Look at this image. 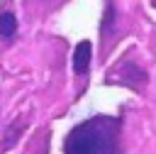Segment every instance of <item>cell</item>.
Listing matches in <instances>:
<instances>
[{
  "instance_id": "obj_4",
  "label": "cell",
  "mask_w": 156,
  "mask_h": 154,
  "mask_svg": "<svg viewBox=\"0 0 156 154\" xmlns=\"http://www.w3.org/2000/svg\"><path fill=\"white\" fill-rule=\"evenodd\" d=\"M17 32V17L12 12H0V39H10Z\"/></svg>"
},
{
  "instance_id": "obj_3",
  "label": "cell",
  "mask_w": 156,
  "mask_h": 154,
  "mask_svg": "<svg viewBox=\"0 0 156 154\" xmlns=\"http://www.w3.org/2000/svg\"><path fill=\"white\" fill-rule=\"evenodd\" d=\"M90 56H93V44L88 39L78 42L76 51H73V71L78 76H85L88 73V66H90Z\"/></svg>"
},
{
  "instance_id": "obj_1",
  "label": "cell",
  "mask_w": 156,
  "mask_h": 154,
  "mask_svg": "<svg viewBox=\"0 0 156 154\" xmlns=\"http://www.w3.org/2000/svg\"><path fill=\"white\" fill-rule=\"evenodd\" d=\"M66 154H119V120L95 115L76 125L66 142Z\"/></svg>"
},
{
  "instance_id": "obj_2",
  "label": "cell",
  "mask_w": 156,
  "mask_h": 154,
  "mask_svg": "<svg viewBox=\"0 0 156 154\" xmlns=\"http://www.w3.org/2000/svg\"><path fill=\"white\" fill-rule=\"evenodd\" d=\"M110 83H122V86H129V88H141L144 83H146V73L139 68V66H134V64H124V66H119V71L115 73V76H110L107 78Z\"/></svg>"
}]
</instances>
